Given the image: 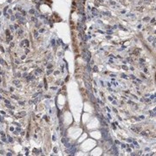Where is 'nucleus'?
Listing matches in <instances>:
<instances>
[{
	"label": "nucleus",
	"instance_id": "obj_1",
	"mask_svg": "<svg viewBox=\"0 0 156 156\" xmlns=\"http://www.w3.org/2000/svg\"><path fill=\"white\" fill-rule=\"evenodd\" d=\"M40 9H41V12H42V13H44V14H47V13L50 12V6L48 5H45V4L42 5Z\"/></svg>",
	"mask_w": 156,
	"mask_h": 156
}]
</instances>
